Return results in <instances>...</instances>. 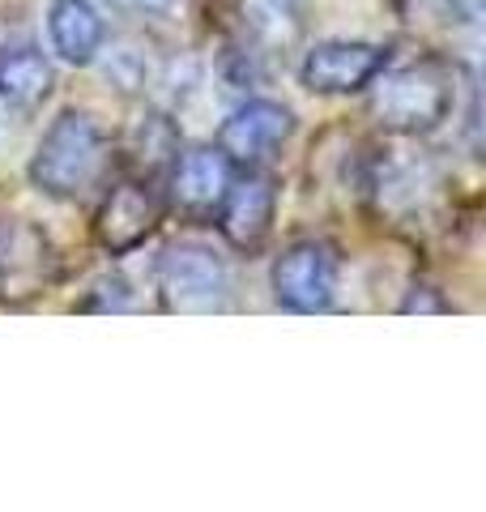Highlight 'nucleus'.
<instances>
[{"label": "nucleus", "mask_w": 486, "mask_h": 512, "mask_svg": "<svg viewBox=\"0 0 486 512\" xmlns=\"http://www.w3.org/2000/svg\"><path fill=\"white\" fill-rule=\"evenodd\" d=\"M111 163L107 137L86 111H60L47 124V133L39 141L35 158H30V184L56 201H77L103 180V171Z\"/></svg>", "instance_id": "nucleus-1"}, {"label": "nucleus", "mask_w": 486, "mask_h": 512, "mask_svg": "<svg viewBox=\"0 0 486 512\" xmlns=\"http://www.w3.org/2000/svg\"><path fill=\"white\" fill-rule=\"evenodd\" d=\"M5 244H9V227L0 222V261H5Z\"/></svg>", "instance_id": "nucleus-18"}, {"label": "nucleus", "mask_w": 486, "mask_h": 512, "mask_svg": "<svg viewBox=\"0 0 486 512\" xmlns=\"http://www.w3.org/2000/svg\"><path fill=\"white\" fill-rule=\"evenodd\" d=\"M444 308H448L444 299H431V286H414V295L401 303V312H410V316L414 312H444Z\"/></svg>", "instance_id": "nucleus-16"}, {"label": "nucleus", "mask_w": 486, "mask_h": 512, "mask_svg": "<svg viewBox=\"0 0 486 512\" xmlns=\"http://www.w3.org/2000/svg\"><path fill=\"white\" fill-rule=\"evenodd\" d=\"M231 269L222 256L197 244V239H180L158 256V303L162 312H180V316H209L231 308Z\"/></svg>", "instance_id": "nucleus-3"}, {"label": "nucleus", "mask_w": 486, "mask_h": 512, "mask_svg": "<svg viewBox=\"0 0 486 512\" xmlns=\"http://www.w3.org/2000/svg\"><path fill=\"white\" fill-rule=\"evenodd\" d=\"M162 222V201L150 180H120L107 188L94 214V239L107 256H128L137 252L145 239L158 231Z\"/></svg>", "instance_id": "nucleus-6"}, {"label": "nucleus", "mask_w": 486, "mask_h": 512, "mask_svg": "<svg viewBox=\"0 0 486 512\" xmlns=\"http://www.w3.org/2000/svg\"><path fill=\"white\" fill-rule=\"evenodd\" d=\"M231 180H235V167L226 163V154L218 146H192L184 154H175V167L167 180V201L180 218L209 222L218 214Z\"/></svg>", "instance_id": "nucleus-9"}, {"label": "nucleus", "mask_w": 486, "mask_h": 512, "mask_svg": "<svg viewBox=\"0 0 486 512\" xmlns=\"http://www.w3.org/2000/svg\"><path fill=\"white\" fill-rule=\"evenodd\" d=\"M452 103H457V73L448 60L427 56L384 73V82L371 90L367 111L384 133L427 137L452 116Z\"/></svg>", "instance_id": "nucleus-2"}, {"label": "nucleus", "mask_w": 486, "mask_h": 512, "mask_svg": "<svg viewBox=\"0 0 486 512\" xmlns=\"http://www.w3.org/2000/svg\"><path fill=\"white\" fill-rule=\"evenodd\" d=\"M56 86V69L39 47H5L0 52V103L13 111H35Z\"/></svg>", "instance_id": "nucleus-12"}, {"label": "nucleus", "mask_w": 486, "mask_h": 512, "mask_svg": "<svg viewBox=\"0 0 486 512\" xmlns=\"http://www.w3.org/2000/svg\"><path fill=\"white\" fill-rule=\"evenodd\" d=\"M124 291L128 286L120 278H103L99 286H94V299H86L81 308H90V312H124V308H133Z\"/></svg>", "instance_id": "nucleus-15"}, {"label": "nucleus", "mask_w": 486, "mask_h": 512, "mask_svg": "<svg viewBox=\"0 0 486 512\" xmlns=\"http://www.w3.org/2000/svg\"><path fill=\"white\" fill-rule=\"evenodd\" d=\"M388 64V47L363 39L316 43L299 64V82L312 94H354L367 90Z\"/></svg>", "instance_id": "nucleus-7"}, {"label": "nucleus", "mask_w": 486, "mask_h": 512, "mask_svg": "<svg viewBox=\"0 0 486 512\" xmlns=\"http://www.w3.org/2000/svg\"><path fill=\"white\" fill-rule=\"evenodd\" d=\"M116 9H128V13H162L171 0H111Z\"/></svg>", "instance_id": "nucleus-17"}, {"label": "nucleus", "mask_w": 486, "mask_h": 512, "mask_svg": "<svg viewBox=\"0 0 486 512\" xmlns=\"http://www.w3.org/2000/svg\"><path fill=\"white\" fill-rule=\"evenodd\" d=\"M47 39H52V52L64 64L86 69L103 52V39H107L103 13L90 0H52V9H47Z\"/></svg>", "instance_id": "nucleus-10"}, {"label": "nucleus", "mask_w": 486, "mask_h": 512, "mask_svg": "<svg viewBox=\"0 0 486 512\" xmlns=\"http://www.w3.org/2000/svg\"><path fill=\"white\" fill-rule=\"evenodd\" d=\"M295 133V111L273 99H248L218 124V150L231 167H265Z\"/></svg>", "instance_id": "nucleus-5"}, {"label": "nucleus", "mask_w": 486, "mask_h": 512, "mask_svg": "<svg viewBox=\"0 0 486 512\" xmlns=\"http://www.w3.org/2000/svg\"><path fill=\"white\" fill-rule=\"evenodd\" d=\"M337 278H342V261H337V252L324 244V239H295V244L282 248V256L273 261L269 286H273V299H278L286 312L316 316V312L333 308Z\"/></svg>", "instance_id": "nucleus-4"}, {"label": "nucleus", "mask_w": 486, "mask_h": 512, "mask_svg": "<svg viewBox=\"0 0 486 512\" xmlns=\"http://www.w3.org/2000/svg\"><path fill=\"white\" fill-rule=\"evenodd\" d=\"M273 214H278V184L265 171H243L239 180H231L226 197L218 205V231L235 252H261L265 239L273 231Z\"/></svg>", "instance_id": "nucleus-8"}, {"label": "nucleus", "mask_w": 486, "mask_h": 512, "mask_svg": "<svg viewBox=\"0 0 486 512\" xmlns=\"http://www.w3.org/2000/svg\"><path fill=\"white\" fill-rule=\"evenodd\" d=\"M239 18L256 43H269V47H278V43L286 47L299 35L295 0H239Z\"/></svg>", "instance_id": "nucleus-13"}, {"label": "nucleus", "mask_w": 486, "mask_h": 512, "mask_svg": "<svg viewBox=\"0 0 486 512\" xmlns=\"http://www.w3.org/2000/svg\"><path fill=\"white\" fill-rule=\"evenodd\" d=\"M141 163L150 167H167L175 154H180V137H175V124L167 116H150L137 128V150H133Z\"/></svg>", "instance_id": "nucleus-14"}, {"label": "nucleus", "mask_w": 486, "mask_h": 512, "mask_svg": "<svg viewBox=\"0 0 486 512\" xmlns=\"http://www.w3.org/2000/svg\"><path fill=\"white\" fill-rule=\"evenodd\" d=\"M56 274V261H52V248L39 227H9V244H5V261H0V286H5V299H26V295H39L43 286H52Z\"/></svg>", "instance_id": "nucleus-11"}]
</instances>
